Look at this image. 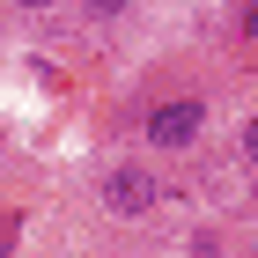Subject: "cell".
I'll return each mask as SVG.
<instances>
[{"mask_svg":"<svg viewBox=\"0 0 258 258\" xmlns=\"http://www.w3.org/2000/svg\"><path fill=\"white\" fill-rule=\"evenodd\" d=\"M148 148H162V155H177V148H199V133H207V103L199 96H170L148 111Z\"/></svg>","mask_w":258,"mask_h":258,"instance_id":"cell-1","label":"cell"},{"mask_svg":"<svg viewBox=\"0 0 258 258\" xmlns=\"http://www.w3.org/2000/svg\"><path fill=\"white\" fill-rule=\"evenodd\" d=\"M155 170H140V162H118V170H103V214H118V221H140V214H155Z\"/></svg>","mask_w":258,"mask_h":258,"instance_id":"cell-2","label":"cell"},{"mask_svg":"<svg viewBox=\"0 0 258 258\" xmlns=\"http://www.w3.org/2000/svg\"><path fill=\"white\" fill-rule=\"evenodd\" d=\"M243 162H258V118L243 125Z\"/></svg>","mask_w":258,"mask_h":258,"instance_id":"cell-3","label":"cell"},{"mask_svg":"<svg viewBox=\"0 0 258 258\" xmlns=\"http://www.w3.org/2000/svg\"><path fill=\"white\" fill-rule=\"evenodd\" d=\"M236 22H243V37H258V8H243V15H236Z\"/></svg>","mask_w":258,"mask_h":258,"instance_id":"cell-4","label":"cell"}]
</instances>
